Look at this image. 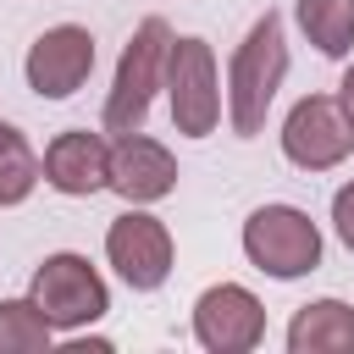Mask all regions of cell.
<instances>
[{
    "mask_svg": "<svg viewBox=\"0 0 354 354\" xmlns=\"http://www.w3.org/2000/svg\"><path fill=\"white\" fill-rule=\"evenodd\" d=\"M282 77H288V39H282V17L266 11L243 33V44L232 50V66H227V122L238 138H254L266 127V111H271Z\"/></svg>",
    "mask_w": 354,
    "mask_h": 354,
    "instance_id": "obj_1",
    "label": "cell"
},
{
    "mask_svg": "<svg viewBox=\"0 0 354 354\" xmlns=\"http://www.w3.org/2000/svg\"><path fill=\"white\" fill-rule=\"evenodd\" d=\"M166 50H171V28L160 17H144L116 61L111 94H105V133H138L149 116L155 88L166 83Z\"/></svg>",
    "mask_w": 354,
    "mask_h": 354,
    "instance_id": "obj_2",
    "label": "cell"
},
{
    "mask_svg": "<svg viewBox=\"0 0 354 354\" xmlns=\"http://www.w3.org/2000/svg\"><path fill=\"white\" fill-rule=\"evenodd\" d=\"M243 254L254 271H266L277 282L310 277L321 266V227L299 205H260L243 221Z\"/></svg>",
    "mask_w": 354,
    "mask_h": 354,
    "instance_id": "obj_3",
    "label": "cell"
},
{
    "mask_svg": "<svg viewBox=\"0 0 354 354\" xmlns=\"http://www.w3.org/2000/svg\"><path fill=\"white\" fill-rule=\"evenodd\" d=\"M166 105L183 138H210L221 122V77H216V50L205 39H171L166 50Z\"/></svg>",
    "mask_w": 354,
    "mask_h": 354,
    "instance_id": "obj_4",
    "label": "cell"
},
{
    "mask_svg": "<svg viewBox=\"0 0 354 354\" xmlns=\"http://www.w3.org/2000/svg\"><path fill=\"white\" fill-rule=\"evenodd\" d=\"M28 299L44 310V321L55 332H77L111 310V288L83 254H44L28 282Z\"/></svg>",
    "mask_w": 354,
    "mask_h": 354,
    "instance_id": "obj_5",
    "label": "cell"
},
{
    "mask_svg": "<svg viewBox=\"0 0 354 354\" xmlns=\"http://www.w3.org/2000/svg\"><path fill=\"white\" fill-rule=\"evenodd\" d=\"M354 149V122L337 105V94H304L282 122V155L299 171H332Z\"/></svg>",
    "mask_w": 354,
    "mask_h": 354,
    "instance_id": "obj_6",
    "label": "cell"
},
{
    "mask_svg": "<svg viewBox=\"0 0 354 354\" xmlns=\"http://www.w3.org/2000/svg\"><path fill=\"white\" fill-rule=\"evenodd\" d=\"M105 260L116 266V277L133 288V293H155L166 277H171V232L160 216L149 210H122L111 227H105Z\"/></svg>",
    "mask_w": 354,
    "mask_h": 354,
    "instance_id": "obj_7",
    "label": "cell"
},
{
    "mask_svg": "<svg viewBox=\"0 0 354 354\" xmlns=\"http://www.w3.org/2000/svg\"><path fill=\"white\" fill-rule=\"evenodd\" d=\"M94 72V33L77 28V22H61V28H44L33 44H28V61H22V77L39 100H72Z\"/></svg>",
    "mask_w": 354,
    "mask_h": 354,
    "instance_id": "obj_8",
    "label": "cell"
},
{
    "mask_svg": "<svg viewBox=\"0 0 354 354\" xmlns=\"http://www.w3.org/2000/svg\"><path fill=\"white\" fill-rule=\"evenodd\" d=\"M194 337L210 354H249L266 337V310L243 282H216L194 304Z\"/></svg>",
    "mask_w": 354,
    "mask_h": 354,
    "instance_id": "obj_9",
    "label": "cell"
},
{
    "mask_svg": "<svg viewBox=\"0 0 354 354\" xmlns=\"http://www.w3.org/2000/svg\"><path fill=\"white\" fill-rule=\"evenodd\" d=\"M44 183L66 199H88V194L111 188V144L88 127L55 133L50 149H44Z\"/></svg>",
    "mask_w": 354,
    "mask_h": 354,
    "instance_id": "obj_10",
    "label": "cell"
},
{
    "mask_svg": "<svg viewBox=\"0 0 354 354\" xmlns=\"http://www.w3.org/2000/svg\"><path fill=\"white\" fill-rule=\"evenodd\" d=\"M111 188L127 205H155L177 188V160L166 144L144 138V133H116L111 144Z\"/></svg>",
    "mask_w": 354,
    "mask_h": 354,
    "instance_id": "obj_11",
    "label": "cell"
},
{
    "mask_svg": "<svg viewBox=\"0 0 354 354\" xmlns=\"http://www.w3.org/2000/svg\"><path fill=\"white\" fill-rule=\"evenodd\" d=\"M293 354H354V304L343 299H315L293 315L288 326Z\"/></svg>",
    "mask_w": 354,
    "mask_h": 354,
    "instance_id": "obj_12",
    "label": "cell"
},
{
    "mask_svg": "<svg viewBox=\"0 0 354 354\" xmlns=\"http://www.w3.org/2000/svg\"><path fill=\"white\" fill-rule=\"evenodd\" d=\"M299 28L326 61H343L354 50V0H299Z\"/></svg>",
    "mask_w": 354,
    "mask_h": 354,
    "instance_id": "obj_13",
    "label": "cell"
},
{
    "mask_svg": "<svg viewBox=\"0 0 354 354\" xmlns=\"http://www.w3.org/2000/svg\"><path fill=\"white\" fill-rule=\"evenodd\" d=\"M55 326L33 299H0V354H44Z\"/></svg>",
    "mask_w": 354,
    "mask_h": 354,
    "instance_id": "obj_14",
    "label": "cell"
},
{
    "mask_svg": "<svg viewBox=\"0 0 354 354\" xmlns=\"http://www.w3.org/2000/svg\"><path fill=\"white\" fill-rule=\"evenodd\" d=\"M39 177H44V160L28 149V138L11 127V133H0V210L6 205H22L33 188H39Z\"/></svg>",
    "mask_w": 354,
    "mask_h": 354,
    "instance_id": "obj_15",
    "label": "cell"
},
{
    "mask_svg": "<svg viewBox=\"0 0 354 354\" xmlns=\"http://www.w3.org/2000/svg\"><path fill=\"white\" fill-rule=\"evenodd\" d=\"M332 232L343 238V249H354V183L332 194Z\"/></svg>",
    "mask_w": 354,
    "mask_h": 354,
    "instance_id": "obj_16",
    "label": "cell"
},
{
    "mask_svg": "<svg viewBox=\"0 0 354 354\" xmlns=\"http://www.w3.org/2000/svg\"><path fill=\"white\" fill-rule=\"evenodd\" d=\"M337 105L348 111V122H354V66L343 72V83H337Z\"/></svg>",
    "mask_w": 354,
    "mask_h": 354,
    "instance_id": "obj_17",
    "label": "cell"
},
{
    "mask_svg": "<svg viewBox=\"0 0 354 354\" xmlns=\"http://www.w3.org/2000/svg\"><path fill=\"white\" fill-rule=\"evenodd\" d=\"M0 133H11V127H6V122H0Z\"/></svg>",
    "mask_w": 354,
    "mask_h": 354,
    "instance_id": "obj_18",
    "label": "cell"
}]
</instances>
